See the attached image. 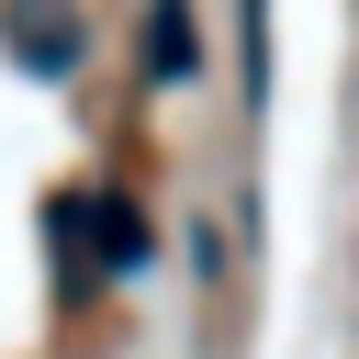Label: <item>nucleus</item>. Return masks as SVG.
I'll list each match as a JSON object with an SVG mask.
<instances>
[{
  "label": "nucleus",
  "mask_w": 359,
  "mask_h": 359,
  "mask_svg": "<svg viewBox=\"0 0 359 359\" xmlns=\"http://www.w3.org/2000/svg\"><path fill=\"white\" fill-rule=\"evenodd\" d=\"M135 67H146V90H191V79H202V22H191V0H146Z\"/></svg>",
  "instance_id": "f257e3e1"
}]
</instances>
